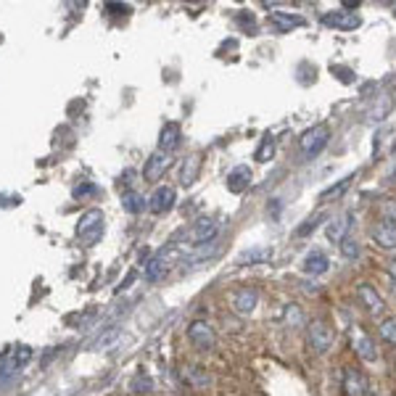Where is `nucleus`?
Here are the masks:
<instances>
[{"label":"nucleus","instance_id":"1","mask_svg":"<svg viewBox=\"0 0 396 396\" xmlns=\"http://www.w3.org/2000/svg\"><path fill=\"white\" fill-rule=\"evenodd\" d=\"M327 140H330V127H327L325 121H320V124L310 127L307 132H301L299 151H301L304 159H317V156L323 154V148L327 145Z\"/></svg>","mask_w":396,"mask_h":396},{"label":"nucleus","instance_id":"2","mask_svg":"<svg viewBox=\"0 0 396 396\" xmlns=\"http://www.w3.org/2000/svg\"><path fill=\"white\" fill-rule=\"evenodd\" d=\"M77 235L85 241V246H95L104 235V214L98 209H90L82 214V220L77 224Z\"/></svg>","mask_w":396,"mask_h":396},{"label":"nucleus","instance_id":"3","mask_svg":"<svg viewBox=\"0 0 396 396\" xmlns=\"http://www.w3.org/2000/svg\"><path fill=\"white\" fill-rule=\"evenodd\" d=\"M307 336H310V346L314 354H325L333 346V327L325 320H312L307 325Z\"/></svg>","mask_w":396,"mask_h":396},{"label":"nucleus","instance_id":"4","mask_svg":"<svg viewBox=\"0 0 396 396\" xmlns=\"http://www.w3.org/2000/svg\"><path fill=\"white\" fill-rule=\"evenodd\" d=\"M323 24L330 27V30H338V32H351V30H357L362 27V16L360 14H354V11H327L323 14Z\"/></svg>","mask_w":396,"mask_h":396},{"label":"nucleus","instance_id":"5","mask_svg":"<svg viewBox=\"0 0 396 396\" xmlns=\"http://www.w3.org/2000/svg\"><path fill=\"white\" fill-rule=\"evenodd\" d=\"M188 338H190V344L196 346V349H201V351H211V349H214V341H217V338H214V330H211V325L204 323V320L190 323Z\"/></svg>","mask_w":396,"mask_h":396},{"label":"nucleus","instance_id":"6","mask_svg":"<svg viewBox=\"0 0 396 396\" xmlns=\"http://www.w3.org/2000/svg\"><path fill=\"white\" fill-rule=\"evenodd\" d=\"M214 235H217V222H214V220H198L190 230H185L183 241L188 243V246H204V243H209Z\"/></svg>","mask_w":396,"mask_h":396},{"label":"nucleus","instance_id":"7","mask_svg":"<svg viewBox=\"0 0 396 396\" xmlns=\"http://www.w3.org/2000/svg\"><path fill=\"white\" fill-rule=\"evenodd\" d=\"M373 241L383 251H394L396 248V222L391 217H383L375 227H373Z\"/></svg>","mask_w":396,"mask_h":396},{"label":"nucleus","instance_id":"8","mask_svg":"<svg viewBox=\"0 0 396 396\" xmlns=\"http://www.w3.org/2000/svg\"><path fill=\"white\" fill-rule=\"evenodd\" d=\"M357 296H360L362 307L370 312V314H380V312L386 310V301L380 299V293L370 286V283H360L357 286Z\"/></svg>","mask_w":396,"mask_h":396},{"label":"nucleus","instance_id":"9","mask_svg":"<svg viewBox=\"0 0 396 396\" xmlns=\"http://www.w3.org/2000/svg\"><path fill=\"white\" fill-rule=\"evenodd\" d=\"M270 24H272L275 32L286 35V32H293L296 27H304L307 21H304V16H296V14H288V11H272L270 14Z\"/></svg>","mask_w":396,"mask_h":396},{"label":"nucleus","instance_id":"10","mask_svg":"<svg viewBox=\"0 0 396 396\" xmlns=\"http://www.w3.org/2000/svg\"><path fill=\"white\" fill-rule=\"evenodd\" d=\"M174 188H170V185H161V188L154 190V196L148 198V209L154 211V214H167L170 209L174 207Z\"/></svg>","mask_w":396,"mask_h":396},{"label":"nucleus","instance_id":"11","mask_svg":"<svg viewBox=\"0 0 396 396\" xmlns=\"http://www.w3.org/2000/svg\"><path fill=\"white\" fill-rule=\"evenodd\" d=\"M351 349H354V354L364 362H375L378 360V351H375V344L370 341V336L367 333H362V330H354L351 333Z\"/></svg>","mask_w":396,"mask_h":396},{"label":"nucleus","instance_id":"12","mask_svg":"<svg viewBox=\"0 0 396 396\" xmlns=\"http://www.w3.org/2000/svg\"><path fill=\"white\" fill-rule=\"evenodd\" d=\"M367 391V380L357 367H346L344 370V396H364Z\"/></svg>","mask_w":396,"mask_h":396},{"label":"nucleus","instance_id":"13","mask_svg":"<svg viewBox=\"0 0 396 396\" xmlns=\"http://www.w3.org/2000/svg\"><path fill=\"white\" fill-rule=\"evenodd\" d=\"M257 304H259L257 288H241L233 296V310L238 312V314H251V312L257 310Z\"/></svg>","mask_w":396,"mask_h":396},{"label":"nucleus","instance_id":"14","mask_svg":"<svg viewBox=\"0 0 396 396\" xmlns=\"http://www.w3.org/2000/svg\"><path fill=\"white\" fill-rule=\"evenodd\" d=\"M170 164H172L170 154H164V151H156V154H151L148 164H145V170H143L145 180H159L161 174L170 170Z\"/></svg>","mask_w":396,"mask_h":396},{"label":"nucleus","instance_id":"15","mask_svg":"<svg viewBox=\"0 0 396 396\" xmlns=\"http://www.w3.org/2000/svg\"><path fill=\"white\" fill-rule=\"evenodd\" d=\"M301 270L307 272V275H325L327 270H330V259L323 254V251H310L307 259L301 261Z\"/></svg>","mask_w":396,"mask_h":396},{"label":"nucleus","instance_id":"16","mask_svg":"<svg viewBox=\"0 0 396 396\" xmlns=\"http://www.w3.org/2000/svg\"><path fill=\"white\" fill-rule=\"evenodd\" d=\"M351 224H354V214L349 211V214H344L341 220L336 217L333 222L327 224V227H325V235H327V238H330L333 243H341V241L346 238V233L351 230Z\"/></svg>","mask_w":396,"mask_h":396},{"label":"nucleus","instance_id":"17","mask_svg":"<svg viewBox=\"0 0 396 396\" xmlns=\"http://www.w3.org/2000/svg\"><path fill=\"white\" fill-rule=\"evenodd\" d=\"M177 145H180V124H177V121H170V124L161 130L159 151H164V154H172Z\"/></svg>","mask_w":396,"mask_h":396},{"label":"nucleus","instance_id":"18","mask_svg":"<svg viewBox=\"0 0 396 396\" xmlns=\"http://www.w3.org/2000/svg\"><path fill=\"white\" fill-rule=\"evenodd\" d=\"M248 185H251V170L248 167H235L233 172L227 174V188L233 193H243Z\"/></svg>","mask_w":396,"mask_h":396},{"label":"nucleus","instance_id":"19","mask_svg":"<svg viewBox=\"0 0 396 396\" xmlns=\"http://www.w3.org/2000/svg\"><path fill=\"white\" fill-rule=\"evenodd\" d=\"M30 357H32V351H30L27 346L14 349V351H11V354L3 360V362H5V364H3V367H5V373H16V370H21V364L30 360Z\"/></svg>","mask_w":396,"mask_h":396},{"label":"nucleus","instance_id":"20","mask_svg":"<svg viewBox=\"0 0 396 396\" xmlns=\"http://www.w3.org/2000/svg\"><path fill=\"white\" fill-rule=\"evenodd\" d=\"M167 270H170V257H167V251L164 254H159V257L148 264V270H145V277L156 283V280H161V277L167 275Z\"/></svg>","mask_w":396,"mask_h":396},{"label":"nucleus","instance_id":"21","mask_svg":"<svg viewBox=\"0 0 396 396\" xmlns=\"http://www.w3.org/2000/svg\"><path fill=\"white\" fill-rule=\"evenodd\" d=\"M275 156V138L272 135H264L261 143H259V148L254 151V159H257L259 164H264V161H270Z\"/></svg>","mask_w":396,"mask_h":396},{"label":"nucleus","instance_id":"22","mask_svg":"<svg viewBox=\"0 0 396 396\" xmlns=\"http://www.w3.org/2000/svg\"><path fill=\"white\" fill-rule=\"evenodd\" d=\"M124 209L130 211V214H140V211H145L148 209V201L138 196L135 190H130V193H124Z\"/></svg>","mask_w":396,"mask_h":396},{"label":"nucleus","instance_id":"23","mask_svg":"<svg viewBox=\"0 0 396 396\" xmlns=\"http://www.w3.org/2000/svg\"><path fill=\"white\" fill-rule=\"evenodd\" d=\"M198 167H201V159H198V156H188L185 164H183V177H180V180H183L185 185H190V183L196 180V174H198Z\"/></svg>","mask_w":396,"mask_h":396},{"label":"nucleus","instance_id":"24","mask_svg":"<svg viewBox=\"0 0 396 396\" xmlns=\"http://www.w3.org/2000/svg\"><path fill=\"white\" fill-rule=\"evenodd\" d=\"M338 246H341V254H344L346 259H360L362 248H360V243L354 241V238H349V235H346V238L338 243Z\"/></svg>","mask_w":396,"mask_h":396},{"label":"nucleus","instance_id":"25","mask_svg":"<svg viewBox=\"0 0 396 396\" xmlns=\"http://www.w3.org/2000/svg\"><path fill=\"white\" fill-rule=\"evenodd\" d=\"M380 338H386L388 344L396 346V317H388L380 323Z\"/></svg>","mask_w":396,"mask_h":396},{"label":"nucleus","instance_id":"26","mask_svg":"<svg viewBox=\"0 0 396 396\" xmlns=\"http://www.w3.org/2000/svg\"><path fill=\"white\" fill-rule=\"evenodd\" d=\"M286 323L296 327L304 323V314H301V310H299L296 304H288V307H286Z\"/></svg>","mask_w":396,"mask_h":396},{"label":"nucleus","instance_id":"27","mask_svg":"<svg viewBox=\"0 0 396 396\" xmlns=\"http://www.w3.org/2000/svg\"><path fill=\"white\" fill-rule=\"evenodd\" d=\"M235 21L241 24V27L246 30V32H248V35H254V32H257V21H254V16H251L248 11H241V14L235 16Z\"/></svg>","mask_w":396,"mask_h":396},{"label":"nucleus","instance_id":"28","mask_svg":"<svg viewBox=\"0 0 396 396\" xmlns=\"http://www.w3.org/2000/svg\"><path fill=\"white\" fill-rule=\"evenodd\" d=\"M349 185H351V174L346 177L341 185H333V188L323 190V196H320V198H323V201H327V198H333V196H341V193H346V188H349Z\"/></svg>","mask_w":396,"mask_h":396},{"label":"nucleus","instance_id":"29","mask_svg":"<svg viewBox=\"0 0 396 396\" xmlns=\"http://www.w3.org/2000/svg\"><path fill=\"white\" fill-rule=\"evenodd\" d=\"M323 220H325V214H317V217H312V220H307V224H301V227L296 230V235H299V238H304V235H310L312 230H314L317 224L323 222Z\"/></svg>","mask_w":396,"mask_h":396},{"label":"nucleus","instance_id":"30","mask_svg":"<svg viewBox=\"0 0 396 396\" xmlns=\"http://www.w3.org/2000/svg\"><path fill=\"white\" fill-rule=\"evenodd\" d=\"M333 74H336V80H341L344 85H351V82H354V71L346 69V67H333Z\"/></svg>","mask_w":396,"mask_h":396},{"label":"nucleus","instance_id":"31","mask_svg":"<svg viewBox=\"0 0 396 396\" xmlns=\"http://www.w3.org/2000/svg\"><path fill=\"white\" fill-rule=\"evenodd\" d=\"M188 380L193 383V386H207L209 378L201 373V367H190V373H188Z\"/></svg>","mask_w":396,"mask_h":396},{"label":"nucleus","instance_id":"32","mask_svg":"<svg viewBox=\"0 0 396 396\" xmlns=\"http://www.w3.org/2000/svg\"><path fill=\"white\" fill-rule=\"evenodd\" d=\"M264 259H270V251H267V248H261V251H246L241 257V261H264Z\"/></svg>","mask_w":396,"mask_h":396},{"label":"nucleus","instance_id":"33","mask_svg":"<svg viewBox=\"0 0 396 396\" xmlns=\"http://www.w3.org/2000/svg\"><path fill=\"white\" fill-rule=\"evenodd\" d=\"M148 388H151V380L145 378V375H138V378L132 380V391L143 394V391H148Z\"/></svg>","mask_w":396,"mask_h":396},{"label":"nucleus","instance_id":"34","mask_svg":"<svg viewBox=\"0 0 396 396\" xmlns=\"http://www.w3.org/2000/svg\"><path fill=\"white\" fill-rule=\"evenodd\" d=\"M106 11L108 14H130V5H124V3H106Z\"/></svg>","mask_w":396,"mask_h":396},{"label":"nucleus","instance_id":"35","mask_svg":"<svg viewBox=\"0 0 396 396\" xmlns=\"http://www.w3.org/2000/svg\"><path fill=\"white\" fill-rule=\"evenodd\" d=\"M90 193H95V185H90V183H85V185H77L74 188V196L80 198V196H90Z\"/></svg>","mask_w":396,"mask_h":396},{"label":"nucleus","instance_id":"36","mask_svg":"<svg viewBox=\"0 0 396 396\" xmlns=\"http://www.w3.org/2000/svg\"><path fill=\"white\" fill-rule=\"evenodd\" d=\"M341 8H344V11H346V8H360V0H346Z\"/></svg>","mask_w":396,"mask_h":396},{"label":"nucleus","instance_id":"37","mask_svg":"<svg viewBox=\"0 0 396 396\" xmlns=\"http://www.w3.org/2000/svg\"><path fill=\"white\" fill-rule=\"evenodd\" d=\"M388 275H391V277L396 280V259L391 261V264H388Z\"/></svg>","mask_w":396,"mask_h":396},{"label":"nucleus","instance_id":"38","mask_svg":"<svg viewBox=\"0 0 396 396\" xmlns=\"http://www.w3.org/2000/svg\"><path fill=\"white\" fill-rule=\"evenodd\" d=\"M394 156H396V148H394Z\"/></svg>","mask_w":396,"mask_h":396},{"label":"nucleus","instance_id":"39","mask_svg":"<svg viewBox=\"0 0 396 396\" xmlns=\"http://www.w3.org/2000/svg\"><path fill=\"white\" fill-rule=\"evenodd\" d=\"M394 16H396V11H394Z\"/></svg>","mask_w":396,"mask_h":396}]
</instances>
